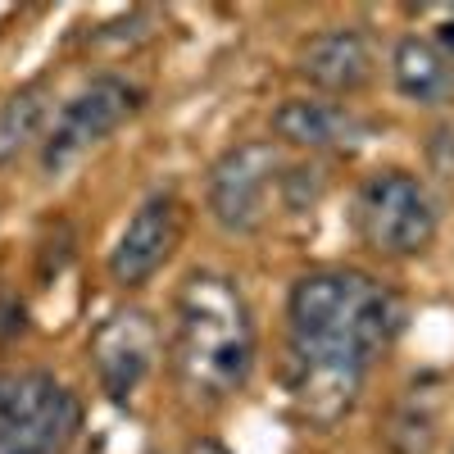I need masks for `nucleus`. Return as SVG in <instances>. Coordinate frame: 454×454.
I'll use <instances>...</instances> for the list:
<instances>
[{
	"instance_id": "1",
	"label": "nucleus",
	"mask_w": 454,
	"mask_h": 454,
	"mask_svg": "<svg viewBox=\"0 0 454 454\" xmlns=\"http://www.w3.org/2000/svg\"><path fill=\"white\" fill-rule=\"evenodd\" d=\"M404 327V300L359 269H314L286 295V355L372 368Z\"/></svg>"
},
{
	"instance_id": "2",
	"label": "nucleus",
	"mask_w": 454,
	"mask_h": 454,
	"mask_svg": "<svg viewBox=\"0 0 454 454\" xmlns=\"http://www.w3.org/2000/svg\"><path fill=\"white\" fill-rule=\"evenodd\" d=\"M259 355V332L246 295L232 278L196 269L173 300V372L196 404L237 395Z\"/></svg>"
},
{
	"instance_id": "3",
	"label": "nucleus",
	"mask_w": 454,
	"mask_h": 454,
	"mask_svg": "<svg viewBox=\"0 0 454 454\" xmlns=\"http://www.w3.org/2000/svg\"><path fill=\"white\" fill-rule=\"evenodd\" d=\"M441 209L423 177L404 168L368 173L355 192V232L382 259H413L436 241Z\"/></svg>"
},
{
	"instance_id": "4",
	"label": "nucleus",
	"mask_w": 454,
	"mask_h": 454,
	"mask_svg": "<svg viewBox=\"0 0 454 454\" xmlns=\"http://www.w3.org/2000/svg\"><path fill=\"white\" fill-rule=\"evenodd\" d=\"M82 432V400L51 372H0V454H68Z\"/></svg>"
},
{
	"instance_id": "5",
	"label": "nucleus",
	"mask_w": 454,
	"mask_h": 454,
	"mask_svg": "<svg viewBox=\"0 0 454 454\" xmlns=\"http://www.w3.org/2000/svg\"><path fill=\"white\" fill-rule=\"evenodd\" d=\"M141 105H145V91L132 78H123V73H100V78H91L78 96L59 109L55 128L46 132V141H42V173L46 177H64L73 164L87 160L96 145H105L123 123H132L141 114Z\"/></svg>"
},
{
	"instance_id": "6",
	"label": "nucleus",
	"mask_w": 454,
	"mask_h": 454,
	"mask_svg": "<svg viewBox=\"0 0 454 454\" xmlns=\"http://www.w3.org/2000/svg\"><path fill=\"white\" fill-rule=\"evenodd\" d=\"M282 150L273 141H241L227 145L209 168L205 209L232 237L259 232L273 214V192H282Z\"/></svg>"
},
{
	"instance_id": "7",
	"label": "nucleus",
	"mask_w": 454,
	"mask_h": 454,
	"mask_svg": "<svg viewBox=\"0 0 454 454\" xmlns=\"http://www.w3.org/2000/svg\"><path fill=\"white\" fill-rule=\"evenodd\" d=\"M87 350H91V368H96L100 391L114 404H128L145 387V377L155 372L164 336H160V323L145 309H114L96 323Z\"/></svg>"
},
{
	"instance_id": "8",
	"label": "nucleus",
	"mask_w": 454,
	"mask_h": 454,
	"mask_svg": "<svg viewBox=\"0 0 454 454\" xmlns=\"http://www.w3.org/2000/svg\"><path fill=\"white\" fill-rule=\"evenodd\" d=\"M182 232H186V205L173 192L145 196L109 250V278L119 286H145L173 259Z\"/></svg>"
},
{
	"instance_id": "9",
	"label": "nucleus",
	"mask_w": 454,
	"mask_h": 454,
	"mask_svg": "<svg viewBox=\"0 0 454 454\" xmlns=\"http://www.w3.org/2000/svg\"><path fill=\"white\" fill-rule=\"evenodd\" d=\"M364 368L350 364H327V359H295L286 355L282 364V387L295 409L300 423H309L318 432H332L336 423H346L359 395H364Z\"/></svg>"
},
{
	"instance_id": "10",
	"label": "nucleus",
	"mask_w": 454,
	"mask_h": 454,
	"mask_svg": "<svg viewBox=\"0 0 454 454\" xmlns=\"http://www.w3.org/2000/svg\"><path fill=\"white\" fill-rule=\"evenodd\" d=\"M295 73L327 96H355L372 78V46L355 27H327L300 42Z\"/></svg>"
},
{
	"instance_id": "11",
	"label": "nucleus",
	"mask_w": 454,
	"mask_h": 454,
	"mask_svg": "<svg viewBox=\"0 0 454 454\" xmlns=\"http://www.w3.org/2000/svg\"><path fill=\"white\" fill-rule=\"evenodd\" d=\"M273 132L300 150H359L372 137V123L359 119L350 105L340 100H286L273 114Z\"/></svg>"
},
{
	"instance_id": "12",
	"label": "nucleus",
	"mask_w": 454,
	"mask_h": 454,
	"mask_svg": "<svg viewBox=\"0 0 454 454\" xmlns=\"http://www.w3.org/2000/svg\"><path fill=\"white\" fill-rule=\"evenodd\" d=\"M391 78H395V91L404 100L423 105V109L454 100V64L427 36H400L391 51Z\"/></svg>"
},
{
	"instance_id": "13",
	"label": "nucleus",
	"mask_w": 454,
	"mask_h": 454,
	"mask_svg": "<svg viewBox=\"0 0 454 454\" xmlns=\"http://www.w3.org/2000/svg\"><path fill=\"white\" fill-rule=\"evenodd\" d=\"M46 119H51L46 78H36L0 100V168H10L19 155H27L36 141H46Z\"/></svg>"
},
{
	"instance_id": "14",
	"label": "nucleus",
	"mask_w": 454,
	"mask_h": 454,
	"mask_svg": "<svg viewBox=\"0 0 454 454\" xmlns=\"http://www.w3.org/2000/svg\"><path fill=\"white\" fill-rule=\"evenodd\" d=\"M387 441H391L395 454H432V445H436V409L419 395V387H413V395L395 409Z\"/></svg>"
},
{
	"instance_id": "15",
	"label": "nucleus",
	"mask_w": 454,
	"mask_h": 454,
	"mask_svg": "<svg viewBox=\"0 0 454 454\" xmlns=\"http://www.w3.org/2000/svg\"><path fill=\"white\" fill-rule=\"evenodd\" d=\"M23 332H27V309H23V300L0 291V340H14V336H23Z\"/></svg>"
},
{
	"instance_id": "16",
	"label": "nucleus",
	"mask_w": 454,
	"mask_h": 454,
	"mask_svg": "<svg viewBox=\"0 0 454 454\" xmlns=\"http://www.w3.org/2000/svg\"><path fill=\"white\" fill-rule=\"evenodd\" d=\"M436 46H441V55L454 64V14H450V19L436 27Z\"/></svg>"
},
{
	"instance_id": "17",
	"label": "nucleus",
	"mask_w": 454,
	"mask_h": 454,
	"mask_svg": "<svg viewBox=\"0 0 454 454\" xmlns=\"http://www.w3.org/2000/svg\"><path fill=\"white\" fill-rule=\"evenodd\" d=\"M186 454H232V450H227L223 441H214V436H200V441H192V450H186Z\"/></svg>"
}]
</instances>
